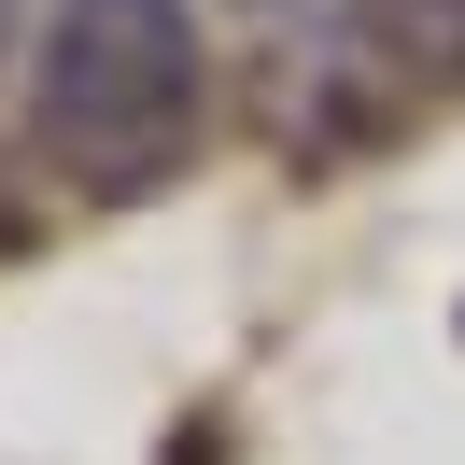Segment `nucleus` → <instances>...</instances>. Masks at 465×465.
<instances>
[{
	"label": "nucleus",
	"mask_w": 465,
	"mask_h": 465,
	"mask_svg": "<svg viewBox=\"0 0 465 465\" xmlns=\"http://www.w3.org/2000/svg\"><path fill=\"white\" fill-rule=\"evenodd\" d=\"M15 43H29V0H0V71H15Z\"/></svg>",
	"instance_id": "nucleus-3"
},
{
	"label": "nucleus",
	"mask_w": 465,
	"mask_h": 465,
	"mask_svg": "<svg viewBox=\"0 0 465 465\" xmlns=\"http://www.w3.org/2000/svg\"><path fill=\"white\" fill-rule=\"evenodd\" d=\"M29 127L71 183L142 198L198 142V0H57L29 71Z\"/></svg>",
	"instance_id": "nucleus-1"
},
{
	"label": "nucleus",
	"mask_w": 465,
	"mask_h": 465,
	"mask_svg": "<svg viewBox=\"0 0 465 465\" xmlns=\"http://www.w3.org/2000/svg\"><path fill=\"white\" fill-rule=\"evenodd\" d=\"M324 71L352 99H437L465 85V0H339V29H324Z\"/></svg>",
	"instance_id": "nucleus-2"
},
{
	"label": "nucleus",
	"mask_w": 465,
	"mask_h": 465,
	"mask_svg": "<svg viewBox=\"0 0 465 465\" xmlns=\"http://www.w3.org/2000/svg\"><path fill=\"white\" fill-rule=\"evenodd\" d=\"M240 15H282V0H240Z\"/></svg>",
	"instance_id": "nucleus-4"
}]
</instances>
